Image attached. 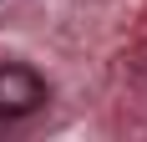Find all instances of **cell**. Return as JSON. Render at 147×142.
<instances>
[{
  "label": "cell",
  "mask_w": 147,
  "mask_h": 142,
  "mask_svg": "<svg viewBox=\"0 0 147 142\" xmlns=\"http://www.w3.org/2000/svg\"><path fill=\"white\" fill-rule=\"evenodd\" d=\"M46 101V81L30 66H0V117H30Z\"/></svg>",
  "instance_id": "cell-1"
}]
</instances>
